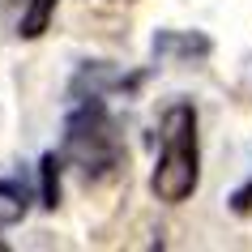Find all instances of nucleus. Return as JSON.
Segmentation results:
<instances>
[{"label":"nucleus","instance_id":"f257e3e1","mask_svg":"<svg viewBox=\"0 0 252 252\" xmlns=\"http://www.w3.org/2000/svg\"><path fill=\"white\" fill-rule=\"evenodd\" d=\"M201 184V146H197V107L171 103L158 128V167L150 175L154 197L167 205H184Z\"/></svg>","mask_w":252,"mask_h":252},{"label":"nucleus","instance_id":"f03ea898","mask_svg":"<svg viewBox=\"0 0 252 252\" xmlns=\"http://www.w3.org/2000/svg\"><path fill=\"white\" fill-rule=\"evenodd\" d=\"M60 158H68L81 175L103 180L124 162V137H120L116 116L107 111L103 94H81L73 111L64 120V150Z\"/></svg>","mask_w":252,"mask_h":252},{"label":"nucleus","instance_id":"7ed1b4c3","mask_svg":"<svg viewBox=\"0 0 252 252\" xmlns=\"http://www.w3.org/2000/svg\"><path fill=\"white\" fill-rule=\"evenodd\" d=\"M154 56L158 60H205L210 56V39L205 34H180V30H158L154 34Z\"/></svg>","mask_w":252,"mask_h":252},{"label":"nucleus","instance_id":"20e7f679","mask_svg":"<svg viewBox=\"0 0 252 252\" xmlns=\"http://www.w3.org/2000/svg\"><path fill=\"white\" fill-rule=\"evenodd\" d=\"M30 201H34V192H30V184L22 180V175H4L0 180V226H13L26 218Z\"/></svg>","mask_w":252,"mask_h":252},{"label":"nucleus","instance_id":"39448f33","mask_svg":"<svg viewBox=\"0 0 252 252\" xmlns=\"http://www.w3.org/2000/svg\"><path fill=\"white\" fill-rule=\"evenodd\" d=\"M56 4H60V0H30L26 13H22V22H17V34H22V39H39L43 30L52 26Z\"/></svg>","mask_w":252,"mask_h":252},{"label":"nucleus","instance_id":"423d86ee","mask_svg":"<svg viewBox=\"0 0 252 252\" xmlns=\"http://www.w3.org/2000/svg\"><path fill=\"white\" fill-rule=\"evenodd\" d=\"M39 180H43V188H39L43 210H56V205H60V154H43Z\"/></svg>","mask_w":252,"mask_h":252},{"label":"nucleus","instance_id":"0eeeda50","mask_svg":"<svg viewBox=\"0 0 252 252\" xmlns=\"http://www.w3.org/2000/svg\"><path fill=\"white\" fill-rule=\"evenodd\" d=\"M0 252H4V239H0Z\"/></svg>","mask_w":252,"mask_h":252}]
</instances>
